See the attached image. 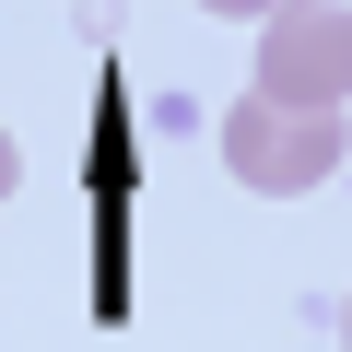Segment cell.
<instances>
[{
  "label": "cell",
  "mask_w": 352,
  "mask_h": 352,
  "mask_svg": "<svg viewBox=\"0 0 352 352\" xmlns=\"http://www.w3.org/2000/svg\"><path fill=\"white\" fill-rule=\"evenodd\" d=\"M340 153H352L340 106H282V94L223 106V164H235V188H258V200H305V188H329Z\"/></svg>",
  "instance_id": "6da1fadb"
},
{
  "label": "cell",
  "mask_w": 352,
  "mask_h": 352,
  "mask_svg": "<svg viewBox=\"0 0 352 352\" xmlns=\"http://www.w3.org/2000/svg\"><path fill=\"white\" fill-rule=\"evenodd\" d=\"M24 188V153H12V129H0V200H12Z\"/></svg>",
  "instance_id": "277c9868"
},
{
  "label": "cell",
  "mask_w": 352,
  "mask_h": 352,
  "mask_svg": "<svg viewBox=\"0 0 352 352\" xmlns=\"http://www.w3.org/2000/svg\"><path fill=\"white\" fill-rule=\"evenodd\" d=\"M340 352H352V294H340Z\"/></svg>",
  "instance_id": "5b68a950"
},
{
  "label": "cell",
  "mask_w": 352,
  "mask_h": 352,
  "mask_svg": "<svg viewBox=\"0 0 352 352\" xmlns=\"http://www.w3.org/2000/svg\"><path fill=\"white\" fill-rule=\"evenodd\" d=\"M200 12H223V24H270V12H294V0H200Z\"/></svg>",
  "instance_id": "3957f363"
},
{
  "label": "cell",
  "mask_w": 352,
  "mask_h": 352,
  "mask_svg": "<svg viewBox=\"0 0 352 352\" xmlns=\"http://www.w3.org/2000/svg\"><path fill=\"white\" fill-rule=\"evenodd\" d=\"M258 94H282V106L352 94V0H294V12L258 24Z\"/></svg>",
  "instance_id": "7a4b0ae2"
}]
</instances>
